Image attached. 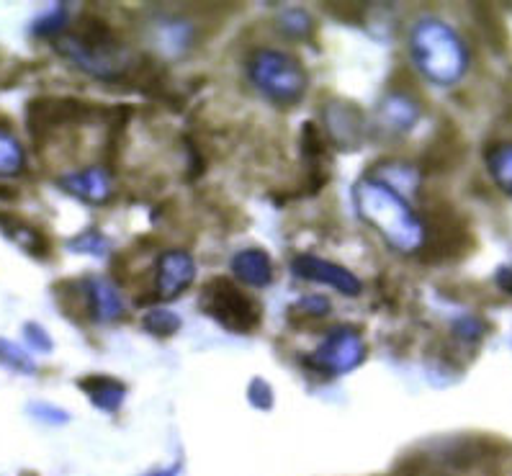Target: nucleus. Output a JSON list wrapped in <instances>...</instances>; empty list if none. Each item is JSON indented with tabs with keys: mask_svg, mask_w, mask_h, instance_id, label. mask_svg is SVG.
I'll use <instances>...</instances> for the list:
<instances>
[{
	"mask_svg": "<svg viewBox=\"0 0 512 476\" xmlns=\"http://www.w3.org/2000/svg\"><path fill=\"white\" fill-rule=\"evenodd\" d=\"M453 338L458 343H466V345H474L484 338V332H487V325L482 320H476V317H458L453 322Z\"/></svg>",
	"mask_w": 512,
	"mask_h": 476,
	"instance_id": "obj_28",
	"label": "nucleus"
},
{
	"mask_svg": "<svg viewBox=\"0 0 512 476\" xmlns=\"http://www.w3.org/2000/svg\"><path fill=\"white\" fill-rule=\"evenodd\" d=\"M24 335L26 340H29V345L37 353H52V348H55V343H52V338H49V332L44 330L42 325H37V322H29V325H24Z\"/></svg>",
	"mask_w": 512,
	"mask_h": 476,
	"instance_id": "obj_31",
	"label": "nucleus"
},
{
	"mask_svg": "<svg viewBox=\"0 0 512 476\" xmlns=\"http://www.w3.org/2000/svg\"><path fill=\"white\" fill-rule=\"evenodd\" d=\"M332 312V304L322 294H304L289 307L291 322H320Z\"/></svg>",
	"mask_w": 512,
	"mask_h": 476,
	"instance_id": "obj_24",
	"label": "nucleus"
},
{
	"mask_svg": "<svg viewBox=\"0 0 512 476\" xmlns=\"http://www.w3.org/2000/svg\"><path fill=\"white\" fill-rule=\"evenodd\" d=\"M494 281H497L500 291H505V294L512 296V263L497 268V271H494Z\"/></svg>",
	"mask_w": 512,
	"mask_h": 476,
	"instance_id": "obj_32",
	"label": "nucleus"
},
{
	"mask_svg": "<svg viewBox=\"0 0 512 476\" xmlns=\"http://www.w3.org/2000/svg\"><path fill=\"white\" fill-rule=\"evenodd\" d=\"M322 134L332 147L343 152H356L366 142V116L353 101L330 98L322 103Z\"/></svg>",
	"mask_w": 512,
	"mask_h": 476,
	"instance_id": "obj_9",
	"label": "nucleus"
},
{
	"mask_svg": "<svg viewBox=\"0 0 512 476\" xmlns=\"http://www.w3.org/2000/svg\"><path fill=\"white\" fill-rule=\"evenodd\" d=\"M196 281V260L186 250H165L155 260V284H152V299L160 302H175L181 299Z\"/></svg>",
	"mask_w": 512,
	"mask_h": 476,
	"instance_id": "obj_11",
	"label": "nucleus"
},
{
	"mask_svg": "<svg viewBox=\"0 0 512 476\" xmlns=\"http://www.w3.org/2000/svg\"><path fill=\"white\" fill-rule=\"evenodd\" d=\"M80 389L91 404L101 412H119L124 399H127V384H121L114 376H88L80 381Z\"/></svg>",
	"mask_w": 512,
	"mask_h": 476,
	"instance_id": "obj_18",
	"label": "nucleus"
},
{
	"mask_svg": "<svg viewBox=\"0 0 512 476\" xmlns=\"http://www.w3.org/2000/svg\"><path fill=\"white\" fill-rule=\"evenodd\" d=\"M353 204L361 222L376 229L394 253L420 255L422 242H425V224H422L420 211L412 206L407 196L368 173L353 186Z\"/></svg>",
	"mask_w": 512,
	"mask_h": 476,
	"instance_id": "obj_2",
	"label": "nucleus"
},
{
	"mask_svg": "<svg viewBox=\"0 0 512 476\" xmlns=\"http://www.w3.org/2000/svg\"><path fill=\"white\" fill-rule=\"evenodd\" d=\"M278 34H284L291 42H309L314 37V19L312 13L299 6H289L276 16Z\"/></svg>",
	"mask_w": 512,
	"mask_h": 476,
	"instance_id": "obj_21",
	"label": "nucleus"
},
{
	"mask_svg": "<svg viewBox=\"0 0 512 476\" xmlns=\"http://www.w3.org/2000/svg\"><path fill=\"white\" fill-rule=\"evenodd\" d=\"M67 248L78 255H91V258H103V255L111 253V240L103 235L98 227H88L83 232H78L75 237L67 240Z\"/></svg>",
	"mask_w": 512,
	"mask_h": 476,
	"instance_id": "obj_25",
	"label": "nucleus"
},
{
	"mask_svg": "<svg viewBox=\"0 0 512 476\" xmlns=\"http://www.w3.org/2000/svg\"><path fill=\"white\" fill-rule=\"evenodd\" d=\"M484 163H487L489 178L494 186L512 199V142H494L484 150Z\"/></svg>",
	"mask_w": 512,
	"mask_h": 476,
	"instance_id": "obj_20",
	"label": "nucleus"
},
{
	"mask_svg": "<svg viewBox=\"0 0 512 476\" xmlns=\"http://www.w3.org/2000/svg\"><path fill=\"white\" fill-rule=\"evenodd\" d=\"M199 309L209 320L235 335H250L263 325V304L227 276L209 278L201 286Z\"/></svg>",
	"mask_w": 512,
	"mask_h": 476,
	"instance_id": "obj_6",
	"label": "nucleus"
},
{
	"mask_svg": "<svg viewBox=\"0 0 512 476\" xmlns=\"http://www.w3.org/2000/svg\"><path fill=\"white\" fill-rule=\"evenodd\" d=\"M103 114L106 111L98 106L73 96H37L26 106V127L37 150L44 152L55 139L85 127L88 121L103 119Z\"/></svg>",
	"mask_w": 512,
	"mask_h": 476,
	"instance_id": "obj_5",
	"label": "nucleus"
},
{
	"mask_svg": "<svg viewBox=\"0 0 512 476\" xmlns=\"http://www.w3.org/2000/svg\"><path fill=\"white\" fill-rule=\"evenodd\" d=\"M29 412L37 417L39 422H44V425H67V422H70V412L49 402H34L29 407Z\"/></svg>",
	"mask_w": 512,
	"mask_h": 476,
	"instance_id": "obj_29",
	"label": "nucleus"
},
{
	"mask_svg": "<svg viewBox=\"0 0 512 476\" xmlns=\"http://www.w3.org/2000/svg\"><path fill=\"white\" fill-rule=\"evenodd\" d=\"M379 119L381 127L389 134H397V137L410 134L422 119V101L415 88L397 83L389 85L384 96H381Z\"/></svg>",
	"mask_w": 512,
	"mask_h": 476,
	"instance_id": "obj_13",
	"label": "nucleus"
},
{
	"mask_svg": "<svg viewBox=\"0 0 512 476\" xmlns=\"http://www.w3.org/2000/svg\"><path fill=\"white\" fill-rule=\"evenodd\" d=\"M247 80L271 103L289 109L302 101L309 85V73L302 57L291 49L253 47L242 60Z\"/></svg>",
	"mask_w": 512,
	"mask_h": 476,
	"instance_id": "obj_4",
	"label": "nucleus"
},
{
	"mask_svg": "<svg viewBox=\"0 0 512 476\" xmlns=\"http://www.w3.org/2000/svg\"><path fill=\"white\" fill-rule=\"evenodd\" d=\"M466 145L461 134L456 129H440L433 137V142L425 150L422 157V170H430V173H446V170L456 168L461 160H464Z\"/></svg>",
	"mask_w": 512,
	"mask_h": 476,
	"instance_id": "obj_17",
	"label": "nucleus"
},
{
	"mask_svg": "<svg viewBox=\"0 0 512 476\" xmlns=\"http://www.w3.org/2000/svg\"><path fill=\"white\" fill-rule=\"evenodd\" d=\"M410 60L417 73L440 88L461 83L469 73V47L448 21L438 16H420L407 34Z\"/></svg>",
	"mask_w": 512,
	"mask_h": 476,
	"instance_id": "obj_3",
	"label": "nucleus"
},
{
	"mask_svg": "<svg viewBox=\"0 0 512 476\" xmlns=\"http://www.w3.org/2000/svg\"><path fill=\"white\" fill-rule=\"evenodd\" d=\"M289 271L294 273L299 281H309V284L330 286L338 294L348 296V299H356L363 291V281L350 271V268L340 266V263H332V260L320 258L314 253H299L291 258Z\"/></svg>",
	"mask_w": 512,
	"mask_h": 476,
	"instance_id": "obj_10",
	"label": "nucleus"
},
{
	"mask_svg": "<svg viewBox=\"0 0 512 476\" xmlns=\"http://www.w3.org/2000/svg\"><path fill=\"white\" fill-rule=\"evenodd\" d=\"M26 173V150L8 121L0 119V178H19Z\"/></svg>",
	"mask_w": 512,
	"mask_h": 476,
	"instance_id": "obj_19",
	"label": "nucleus"
},
{
	"mask_svg": "<svg viewBox=\"0 0 512 476\" xmlns=\"http://www.w3.org/2000/svg\"><path fill=\"white\" fill-rule=\"evenodd\" d=\"M181 474V464H173V466H165V469H155L145 476H178Z\"/></svg>",
	"mask_w": 512,
	"mask_h": 476,
	"instance_id": "obj_33",
	"label": "nucleus"
},
{
	"mask_svg": "<svg viewBox=\"0 0 512 476\" xmlns=\"http://www.w3.org/2000/svg\"><path fill=\"white\" fill-rule=\"evenodd\" d=\"M366 340H363V330L358 325H332L322 332V340L317 348L304 353L302 363L312 374L325 376V379H338V376L356 371L363 361H366Z\"/></svg>",
	"mask_w": 512,
	"mask_h": 476,
	"instance_id": "obj_7",
	"label": "nucleus"
},
{
	"mask_svg": "<svg viewBox=\"0 0 512 476\" xmlns=\"http://www.w3.org/2000/svg\"><path fill=\"white\" fill-rule=\"evenodd\" d=\"M229 271L235 281L250 289H266L273 284V260L263 248H245L235 253Z\"/></svg>",
	"mask_w": 512,
	"mask_h": 476,
	"instance_id": "obj_16",
	"label": "nucleus"
},
{
	"mask_svg": "<svg viewBox=\"0 0 512 476\" xmlns=\"http://www.w3.org/2000/svg\"><path fill=\"white\" fill-rule=\"evenodd\" d=\"M85 296V312H88V322H116L124 317V296H121L119 286L106 276H83L80 278Z\"/></svg>",
	"mask_w": 512,
	"mask_h": 476,
	"instance_id": "obj_14",
	"label": "nucleus"
},
{
	"mask_svg": "<svg viewBox=\"0 0 512 476\" xmlns=\"http://www.w3.org/2000/svg\"><path fill=\"white\" fill-rule=\"evenodd\" d=\"M70 21H73V13L70 6L60 3V6H52L39 16L34 24H31V34L42 39H57L62 37L67 29H70Z\"/></svg>",
	"mask_w": 512,
	"mask_h": 476,
	"instance_id": "obj_23",
	"label": "nucleus"
},
{
	"mask_svg": "<svg viewBox=\"0 0 512 476\" xmlns=\"http://www.w3.org/2000/svg\"><path fill=\"white\" fill-rule=\"evenodd\" d=\"M55 52L80 73L101 83L132 85L145 55L129 47L119 31L96 13H83L75 24L55 39Z\"/></svg>",
	"mask_w": 512,
	"mask_h": 476,
	"instance_id": "obj_1",
	"label": "nucleus"
},
{
	"mask_svg": "<svg viewBox=\"0 0 512 476\" xmlns=\"http://www.w3.org/2000/svg\"><path fill=\"white\" fill-rule=\"evenodd\" d=\"M422 224H425V242H422L420 258L430 266L464 258L474 248V235H471L469 224L446 201L430 204Z\"/></svg>",
	"mask_w": 512,
	"mask_h": 476,
	"instance_id": "obj_8",
	"label": "nucleus"
},
{
	"mask_svg": "<svg viewBox=\"0 0 512 476\" xmlns=\"http://www.w3.org/2000/svg\"><path fill=\"white\" fill-rule=\"evenodd\" d=\"M160 42L170 55H183L196 42V26L186 19H168L160 26Z\"/></svg>",
	"mask_w": 512,
	"mask_h": 476,
	"instance_id": "obj_22",
	"label": "nucleus"
},
{
	"mask_svg": "<svg viewBox=\"0 0 512 476\" xmlns=\"http://www.w3.org/2000/svg\"><path fill=\"white\" fill-rule=\"evenodd\" d=\"M247 399H250V404H253L255 410H271L273 407V389L271 384H268L266 379H260V376H255L253 381H250V386H247Z\"/></svg>",
	"mask_w": 512,
	"mask_h": 476,
	"instance_id": "obj_30",
	"label": "nucleus"
},
{
	"mask_svg": "<svg viewBox=\"0 0 512 476\" xmlns=\"http://www.w3.org/2000/svg\"><path fill=\"white\" fill-rule=\"evenodd\" d=\"M181 317L173 312V309L165 307H152L147 309L145 317H142V330L155 335V338H173L175 332L181 330Z\"/></svg>",
	"mask_w": 512,
	"mask_h": 476,
	"instance_id": "obj_26",
	"label": "nucleus"
},
{
	"mask_svg": "<svg viewBox=\"0 0 512 476\" xmlns=\"http://www.w3.org/2000/svg\"><path fill=\"white\" fill-rule=\"evenodd\" d=\"M0 232L8 237V240L21 248L24 253H29L31 258H47L52 253V240L47 237L42 227H37L29 219L19 217V214H11V211H0Z\"/></svg>",
	"mask_w": 512,
	"mask_h": 476,
	"instance_id": "obj_15",
	"label": "nucleus"
},
{
	"mask_svg": "<svg viewBox=\"0 0 512 476\" xmlns=\"http://www.w3.org/2000/svg\"><path fill=\"white\" fill-rule=\"evenodd\" d=\"M0 358H3V363L11 366L13 371H19V374H34V371H37L34 358H31L21 345L11 343V340H0Z\"/></svg>",
	"mask_w": 512,
	"mask_h": 476,
	"instance_id": "obj_27",
	"label": "nucleus"
},
{
	"mask_svg": "<svg viewBox=\"0 0 512 476\" xmlns=\"http://www.w3.org/2000/svg\"><path fill=\"white\" fill-rule=\"evenodd\" d=\"M55 183L67 196L91 206L109 204L116 196L114 175H111L109 165H88V168L67 170V173L57 175Z\"/></svg>",
	"mask_w": 512,
	"mask_h": 476,
	"instance_id": "obj_12",
	"label": "nucleus"
}]
</instances>
